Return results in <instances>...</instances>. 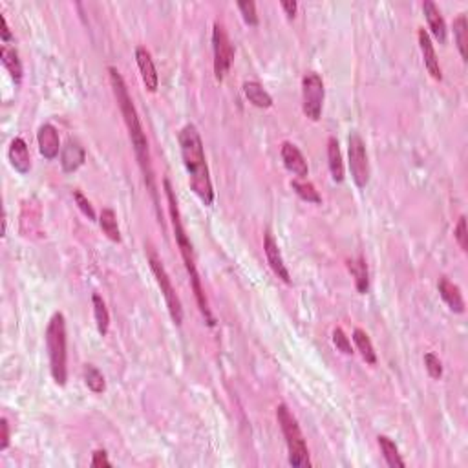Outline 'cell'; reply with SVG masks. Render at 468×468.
Returning <instances> with one entry per match:
<instances>
[{"label": "cell", "mask_w": 468, "mask_h": 468, "mask_svg": "<svg viewBox=\"0 0 468 468\" xmlns=\"http://www.w3.org/2000/svg\"><path fill=\"white\" fill-rule=\"evenodd\" d=\"M108 73H110V84L112 90H114V95H116L117 106L121 110V116L125 119V125L128 128V136H130V141H132L134 152H136V160L139 163V169L143 172L145 183L149 187L150 194H152V199L154 204L158 205V190H156V182H154V171H152V161H150V149H149V139H147V134L143 130V125H141V119H139V114L136 110V105H134L132 97L128 94L127 83L117 68L110 66L108 68Z\"/></svg>", "instance_id": "cell-1"}, {"label": "cell", "mask_w": 468, "mask_h": 468, "mask_svg": "<svg viewBox=\"0 0 468 468\" xmlns=\"http://www.w3.org/2000/svg\"><path fill=\"white\" fill-rule=\"evenodd\" d=\"M177 141H180V150H182L183 165L187 169L188 185L194 194L204 201V205L210 207L214 204V187L210 182V172L207 167V160H205L204 141H201L196 125L193 123L185 125L177 136Z\"/></svg>", "instance_id": "cell-2"}, {"label": "cell", "mask_w": 468, "mask_h": 468, "mask_svg": "<svg viewBox=\"0 0 468 468\" xmlns=\"http://www.w3.org/2000/svg\"><path fill=\"white\" fill-rule=\"evenodd\" d=\"M163 188H165L167 196V205H169V214H171L172 229H174V238H176L177 249H180V254H182L183 264L187 267V273L190 276V287H193L194 297H196V302H198V308L204 315L205 322L214 328V317L210 313L209 302H207V297H205V289L201 286V278H199L198 265H196V256H194V247L190 238H188L187 231H185V225H183L182 214H180V207H177L176 194H174V188L171 185V180H163Z\"/></svg>", "instance_id": "cell-3"}, {"label": "cell", "mask_w": 468, "mask_h": 468, "mask_svg": "<svg viewBox=\"0 0 468 468\" xmlns=\"http://www.w3.org/2000/svg\"><path fill=\"white\" fill-rule=\"evenodd\" d=\"M46 347L50 357V371L56 384L64 386L68 379V338L66 319L62 313H53L46 328Z\"/></svg>", "instance_id": "cell-4"}, {"label": "cell", "mask_w": 468, "mask_h": 468, "mask_svg": "<svg viewBox=\"0 0 468 468\" xmlns=\"http://www.w3.org/2000/svg\"><path fill=\"white\" fill-rule=\"evenodd\" d=\"M276 421L280 424L282 434L287 445V456H289V465L297 468H309L311 459H309L308 443L304 439L302 430L298 424L297 417L293 415L287 404H278L276 406Z\"/></svg>", "instance_id": "cell-5"}, {"label": "cell", "mask_w": 468, "mask_h": 468, "mask_svg": "<svg viewBox=\"0 0 468 468\" xmlns=\"http://www.w3.org/2000/svg\"><path fill=\"white\" fill-rule=\"evenodd\" d=\"M149 264H150L152 273H154L156 282H158V286H160L161 295L165 297L167 308H169V313H171L172 322H174L176 325H182V322H183L182 300H180L176 289H174V286H172V280H171V276H169V273H167L165 265L161 264V260L158 258V254H156L152 249L149 251Z\"/></svg>", "instance_id": "cell-6"}, {"label": "cell", "mask_w": 468, "mask_h": 468, "mask_svg": "<svg viewBox=\"0 0 468 468\" xmlns=\"http://www.w3.org/2000/svg\"><path fill=\"white\" fill-rule=\"evenodd\" d=\"M324 81L319 73L309 72L302 79V110L308 119L319 121L324 108Z\"/></svg>", "instance_id": "cell-7"}, {"label": "cell", "mask_w": 468, "mask_h": 468, "mask_svg": "<svg viewBox=\"0 0 468 468\" xmlns=\"http://www.w3.org/2000/svg\"><path fill=\"white\" fill-rule=\"evenodd\" d=\"M212 53H214V77L218 83H221L234 61V48L223 24L220 23H214L212 26Z\"/></svg>", "instance_id": "cell-8"}, {"label": "cell", "mask_w": 468, "mask_h": 468, "mask_svg": "<svg viewBox=\"0 0 468 468\" xmlns=\"http://www.w3.org/2000/svg\"><path fill=\"white\" fill-rule=\"evenodd\" d=\"M347 156L353 182L358 188H364L369 183V161L366 143L358 132H352L347 138Z\"/></svg>", "instance_id": "cell-9"}, {"label": "cell", "mask_w": 468, "mask_h": 468, "mask_svg": "<svg viewBox=\"0 0 468 468\" xmlns=\"http://www.w3.org/2000/svg\"><path fill=\"white\" fill-rule=\"evenodd\" d=\"M264 253H265V258H267V264H269V267L273 269V273H275V275L284 282V284L291 286L293 280H291V275H289V269H287L286 262H284V258H282L280 247H278L275 236H273L269 231L265 232V236H264Z\"/></svg>", "instance_id": "cell-10"}, {"label": "cell", "mask_w": 468, "mask_h": 468, "mask_svg": "<svg viewBox=\"0 0 468 468\" xmlns=\"http://www.w3.org/2000/svg\"><path fill=\"white\" fill-rule=\"evenodd\" d=\"M280 158L284 167L291 172L293 176H297V180H306V177H308V161H306L302 150L298 149L297 145L289 143V141H284L280 147Z\"/></svg>", "instance_id": "cell-11"}, {"label": "cell", "mask_w": 468, "mask_h": 468, "mask_svg": "<svg viewBox=\"0 0 468 468\" xmlns=\"http://www.w3.org/2000/svg\"><path fill=\"white\" fill-rule=\"evenodd\" d=\"M136 62H138L139 73H141L145 86H147L149 92L154 94L158 86H160V75H158V70H156L154 59H152L150 51L145 46H138L136 48Z\"/></svg>", "instance_id": "cell-12"}, {"label": "cell", "mask_w": 468, "mask_h": 468, "mask_svg": "<svg viewBox=\"0 0 468 468\" xmlns=\"http://www.w3.org/2000/svg\"><path fill=\"white\" fill-rule=\"evenodd\" d=\"M419 39V48H421V53H423L424 66L428 70V73L435 81H443V70H441L439 59H437V53H435V48L432 45V39H430L428 32L424 28L419 29L417 34Z\"/></svg>", "instance_id": "cell-13"}, {"label": "cell", "mask_w": 468, "mask_h": 468, "mask_svg": "<svg viewBox=\"0 0 468 468\" xmlns=\"http://www.w3.org/2000/svg\"><path fill=\"white\" fill-rule=\"evenodd\" d=\"M37 143H39L40 154L45 156L46 160H56L59 156V149H61V139H59V132L51 123H45L37 132Z\"/></svg>", "instance_id": "cell-14"}, {"label": "cell", "mask_w": 468, "mask_h": 468, "mask_svg": "<svg viewBox=\"0 0 468 468\" xmlns=\"http://www.w3.org/2000/svg\"><path fill=\"white\" fill-rule=\"evenodd\" d=\"M86 160V150L77 139H68L61 150V167L64 172H75Z\"/></svg>", "instance_id": "cell-15"}, {"label": "cell", "mask_w": 468, "mask_h": 468, "mask_svg": "<svg viewBox=\"0 0 468 468\" xmlns=\"http://www.w3.org/2000/svg\"><path fill=\"white\" fill-rule=\"evenodd\" d=\"M437 289H439L441 298L445 300L446 306L450 308V311L457 315L465 313V298H463V293L459 289V286H456L454 282H450L446 276H441L439 284H437Z\"/></svg>", "instance_id": "cell-16"}, {"label": "cell", "mask_w": 468, "mask_h": 468, "mask_svg": "<svg viewBox=\"0 0 468 468\" xmlns=\"http://www.w3.org/2000/svg\"><path fill=\"white\" fill-rule=\"evenodd\" d=\"M423 13L426 17V23H428V28L432 32L435 39L439 45H445L446 42V35H448V29H446V23L443 15H441L439 8L435 6V2L432 0H426L423 4Z\"/></svg>", "instance_id": "cell-17"}, {"label": "cell", "mask_w": 468, "mask_h": 468, "mask_svg": "<svg viewBox=\"0 0 468 468\" xmlns=\"http://www.w3.org/2000/svg\"><path fill=\"white\" fill-rule=\"evenodd\" d=\"M8 156H10L12 167L19 174H28L32 171V156H29L28 145L23 138L13 139L10 150H8Z\"/></svg>", "instance_id": "cell-18"}, {"label": "cell", "mask_w": 468, "mask_h": 468, "mask_svg": "<svg viewBox=\"0 0 468 468\" xmlns=\"http://www.w3.org/2000/svg\"><path fill=\"white\" fill-rule=\"evenodd\" d=\"M328 165H330V172H331V177H333V182H336V183L344 182L346 171H344L342 152H341V147H338V141H336V138H333V136L328 139Z\"/></svg>", "instance_id": "cell-19"}, {"label": "cell", "mask_w": 468, "mask_h": 468, "mask_svg": "<svg viewBox=\"0 0 468 468\" xmlns=\"http://www.w3.org/2000/svg\"><path fill=\"white\" fill-rule=\"evenodd\" d=\"M243 94H245L249 103L256 106V108H271L273 106V97L258 81H245L243 83Z\"/></svg>", "instance_id": "cell-20"}, {"label": "cell", "mask_w": 468, "mask_h": 468, "mask_svg": "<svg viewBox=\"0 0 468 468\" xmlns=\"http://www.w3.org/2000/svg\"><path fill=\"white\" fill-rule=\"evenodd\" d=\"M0 59H2V64L10 72L13 81L21 84V81H23V62H21L19 51L15 48H10L8 45H4L0 48Z\"/></svg>", "instance_id": "cell-21"}, {"label": "cell", "mask_w": 468, "mask_h": 468, "mask_svg": "<svg viewBox=\"0 0 468 468\" xmlns=\"http://www.w3.org/2000/svg\"><path fill=\"white\" fill-rule=\"evenodd\" d=\"M347 269L355 278V287L360 295H366L369 289V273H368V264L362 256H358L357 260H349L347 262Z\"/></svg>", "instance_id": "cell-22"}, {"label": "cell", "mask_w": 468, "mask_h": 468, "mask_svg": "<svg viewBox=\"0 0 468 468\" xmlns=\"http://www.w3.org/2000/svg\"><path fill=\"white\" fill-rule=\"evenodd\" d=\"M377 441H379L380 452H382V457H384V461L388 467L390 468L406 467V463H404V459H402L401 454H399V448H397L395 443H393L388 435H379Z\"/></svg>", "instance_id": "cell-23"}, {"label": "cell", "mask_w": 468, "mask_h": 468, "mask_svg": "<svg viewBox=\"0 0 468 468\" xmlns=\"http://www.w3.org/2000/svg\"><path fill=\"white\" fill-rule=\"evenodd\" d=\"M353 342H355L357 352L360 353V357H362L366 362L371 364V366L377 364V353H375L373 344L369 341V336L366 331L360 330V328H355V330H353Z\"/></svg>", "instance_id": "cell-24"}, {"label": "cell", "mask_w": 468, "mask_h": 468, "mask_svg": "<svg viewBox=\"0 0 468 468\" xmlns=\"http://www.w3.org/2000/svg\"><path fill=\"white\" fill-rule=\"evenodd\" d=\"M99 227H101V231L105 232L108 240H112V242H116V243L121 242V232H119L117 216H116V212H114V209L101 210Z\"/></svg>", "instance_id": "cell-25"}, {"label": "cell", "mask_w": 468, "mask_h": 468, "mask_svg": "<svg viewBox=\"0 0 468 468\" xmlns=\"http://www.w3.org/2000/svg\"><path fill=\"white\" fill-rule=\"evenodd\" d=\"M92 306H94V317L95 324H97V331H99L101 336H106L108 333V328H110V313H108V308H106L105 300L94 293L92 297Z\"/></svg>", "instance_id": "cell-26"}, {"label": "cell", "mask_w": 468, "mask_h": 468, "mask_svg": "<svg viewBox=\"0 0 468 468\" xmlns=\"http://www.w3.org/2000/svg\"><path fill=\"white\" fill-rule=\"evenodd\" d=\"M454 40H456L457 51H459L461 59L463 61H467L468 23H467V15H465V13H461V15L454 21Z\"/></svg>", "instance_id": "cell-27"}, {"label": "cell", "mask_w": 468, "mask_h": 468, "mask_svg": "<svg viewBox=\"0 0 468 468\" xmlns=\"http://www.w3.org/2000/svg\"><path fill=\"white\" fill-rule=\"evenodd\" d=\"M291 188L295 190V194H297L298 198L304 199V201H308V204H322V198H320L319 190H317L313 183L308 182V180H293Z\"/></svg>", "instance_id": "cell-28"}, {"label": "cell", "mask_w": 468, "mask_h": 468, "mask_svg": "<svg viewBox=\"0 0 468 468\" xmlns=\"http://www.w3.org/2000/svg\"><path fill=\"white\" fill-rule=\"evenodd\" d=\"M83 375H84V382L88 386V390H92L94 393H103L106 390V382L105 377L101 373L99 369L95 368L94 364H86L83 368Z\"/></svg>", "instance_id": "cell-29"}, {"label": "cell", "mask_w": 468, "mask_h": 468, "mask_svg": "<svg viewBox=\"0 0 468 468\" xmlns=\"http://www.w3.org/2000/svg\"><path fill=\"white\" fill-rule=\"evenodd\" d=\"M238 12L242 13L243 23L247 26H258L260 19L258 12H256V4L253 0H243V2H238Z\"/></svg>", "instance_id": "cell-30"}, {"label": "cell", "mask_w": 468, "mask_h": 468, "mask_svg": "<svg viewBox=\"0 0 468 468\" xmlns=\"http://www.w3.org/2000/svg\"><path fill=\"white\" fill-rule=\"evenodd\" d=\"M424 368H426V371H428L432 379L437 380L443 377V362H441L439 357L435 353H424Z\"/></svg>", "instance_id": "cell-31"}, {"label": "cell", "mask_w": 468, "mask_h": 468, "mask_svg": "<svg viewBox=\"0 0 468 468\" xmlns=\"http://www.w3.org/2000/svg\"><path fill=\"white\" fill-rule=\"evenodd\" d=\"M333 344H335V347L338 349L341 353H344V355H353V347H352V341H349V336L344 333V330L342 328H335L333 330Z\"/></svg>", "instance_id": "cell-32"}, {"label": "cell", "mask_w": 468, "mask_h": 468, "mask_svg": "<svg viewBox=\"0 0 468 468\" xmlns=\"http://www.w3.org/2000/svg\"><path fill=\"white\" fill-rule=\"evenodd\" d=\"M454 238H456L457 245L461 249L463 253L468 251V231H467V216H461L457 220V225L454 229Z\"/></svg>", "instance_id": "cell-33"}, {"label": "cell", "mask_w": 468, "mask_h": 468, "mask_svg": "<svg viewBox=\"0 0 468 468\" xmlns=\"http://www.w3.org/2000/svg\"><path fill=\"white\" fill-rule=\"evenodd\" d=\"M73 199H75V204H77L79 210L83 212L86 218H88L90 221H95V210L94 207H92V204L88 201V198L84 196L81 190H73Z\"/></svg>", "instance_id": "cell-34"}, {"label": "cell", "mask_w": 468, "mask_h": 468, "mask_svg": "<svg viewBox=\"0 0 468 468\" xmlns=\"http://www.w3.org/2000/svg\"><path fill=\"white\" fill-rule=\"evenodd\" d=\"M90 465H92L94 468L112 467V463H110V459H108V454H106V450H94Z\"/></svg>", "instance_id": "cell-35"}, {"label": "cell", "mask_w": 468, "mask_h": 468, "mask_svg": "<svg viewBox=\"0 0 468 468\" xmlns=\"http://www.w3.org/2000/svg\"><path fill=\"white\" fill-rule=\"evenodd\" d=\"M10 446V423L6 417L0 419V452H4Z\"/></svg>", "instance_id": "cell-36"}, {"label": "cell", "mask_w": 468, "mask_h": 468, "mask_svg": "<svg viewBox=\"0 0 468 468\" xmlns=\"http://www.w3.org/2000/svg\"><path fill=\"white\" fill-rule=\"evenodd\" d=\"M280 6H282V10H284V13H286L289 21H291V19H295V15H297V10H298V4L295 2V0H282Z\"/></svg>", "instance_id": "cell-37"}, {"label": "cell", "mask_w": 468, "mask_h": 468, "mask_svg": "<svg viewBox=\"0 0 468 468\" xmlns=\"http://www.w3.org/2000/svg\"><path fill=\"white\" fill-rule=\"evenodd\" d=\"M2 40H4V42H10V40H12V32H10L6 17H2Z\"/></svg>", "instance_id": "cell-38"}]
</instances>
